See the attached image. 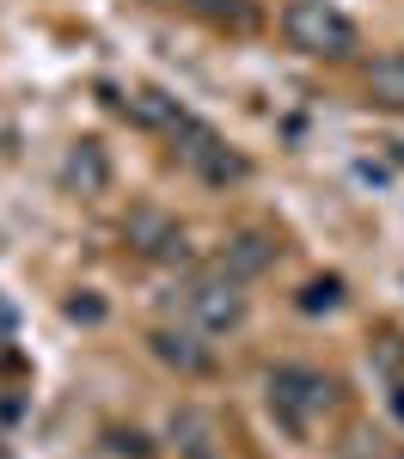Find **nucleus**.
Instances as JSON below:
<instances>
[{"label": "nucleus", "instance_id": "obj_11", "mask_svg": "<svg viewBox=\"0 0 404 459\" xmlns=\"http://www.w3.org/2000/svg\"><path fill=\"white\" fill-rule=\"evenodd\" d=\"M62 313H68L73 325H99V318H105V300H99L92 288H73V294H68V307H62Z\"/></svg>", "mask_w": 404, "mask_h": 459}, {"label": "nucleus", "instance_id": "obj_6", "mask_svg": "<svg viewBox=\"0 0 404 459\" xmlns=\"http://www.w3.org/2000/svg\"><path fill=\"white\" fill-rule=\"evenodd\" d=\"M215 270L239 276V282H257L263 270H276V233H263V227H239V233H227Z\"/></svg>", "mask_w": 404, "mask_h": 459}, {"label": "nucleus", "instance_id": "obj_8", "mask_svg": "<svg viewBox=\"0 0 404 459\" xmlns=\"http://www.w3.org/2000/svg\"><path fill=\"white\" fill-rule=\"evenodd\" d=\"M172 447H178V459H220V423L209 411L184 404V411H172Z\"/></svg>", "mask_w": 404, "mask_h": 459}, {"label": "nucleus", "instance_id": "obj_2", "mask_svg": "<svg viewBox=\"0 0 404 459\" xmlns=\"http://www.w3.org/2000/svg\"><path fill=\"white\" fill-rule=\"evenodd\" d=\"M337 404V380L319 374V368H300V361H282L270 374V411L288 423V435H306V429Z\"/></svg>", "mask_w": 404, "mask_h": 459}, {"label": "nucleus", "instance_id": "obj_1", "mask_svg": "<svg viewBox=\"0 0 404 459\" xmlns=\"http://www.w3.org/2000/svg\"><path fill=\"white\" fill-rule=\"evenodd\" d=\"M282 37L300 56H325V62H343L356 49V19L337 13L331 0H288L282 6Z\"/></svg>", "mask_w": 404, "mask_h": 459}, {"label": "nucleus", "instance_id": "obj_3", "mask_svg": "<svg viewBox=\"0 0 404 459\" xmlns=\"http://www.w3.org/2000/svg\"><path fill=\"white\" fill-rule=\"evenodd\" d=\"M184 307H190V318H196V331H209V337H220V331H239V325H245V313H252L245 282H239V276H227V270L196 276V282L184 288Z\"/></svg>", "mask_w": 404, "mask_h": 459}, {"label": "nucleus", "instance_id": "obj_9", "mask_svg": "<svg viewBox=\"0 0 404 459\" xmlns=\"http://www.w3.org/2000/svg\"><path fill=\"white\" fill-rule=\"evenodd\" d=\"M367 105L404 110V56H380V62L367 68Z\"/></svg>", "mask_w": 404, "mask_h": 459}, {"label": "nucleus", "instance_id": "obj_14", "mask_svg": "<svg viewBox=\"0 0 404 459\" xmlns=\"http://www.w3.org/2000/svg\"><path fill=\"white\" fill-rule=\"evenodd\" d=\"M392 411H399V423H404V386H399V392H392Z\"/></svg>", "mask_w": 404, "mask_h": 459}, {"label": "nucleus", "instance_id": "obj_12", "mask_svg": "<svg viewBox=\"0 0 404 459\" xmlns=\"http://www.w3.org/2000/svg\"><path fill=\"white\" fill-rule=\"evenodd\" d=\"M343 459H386V447H380V435L349 429V447H343Z\"/></svg>", "mask_w": 404, "mask_h": 459}, {"label": "nucleus", "instance_id": "obj_13", "mask_svg": "<svg viewBox=\"0 0 404 459\" xmlns=\"http://www.w3.org/2000/svg\"><path fill=\"white\" fill-rule=\"evenodd\" d=\"M110 447H116V454H135V459H153V447H142V435H135V429H129V435L116 429V435H110Z\"/></svg>", "mask_w": 404, "mask_h": 459}, {"label": "nucleus", "instance_id": "obj_4", "mask_svg": "<svg viewBox=\"0 0 404 459\" xmlns=\"http://www.w3.org/2000/svg\"><path fill=\"white\" fill-rule=\"evenodd\" d=\"M209 331H196V325H159V331H147V350L153 361H166L172 374L184 380H202V374H215V343H202Z\"/></svg>", "mask_w": 404, "mask_h": 459}, {"label": "nucleus", "instance_id": "obj_5", "mask_svg": "<svg viewBox=\"0 0 404 459\" xmlns=\"http://www.w3.org/2000/svg\"><path fill=\"white\" fill-rule=\"evenodd\" d=\"M123 246L135 251V257H184V227L172 221L166 209H153V203H142V209H129V221H123Z\"/></svg>", "mask_w": 404, "mask_h": 459}, {"label": "nucleus", "instance_id": "obj_10", "mask_svg": "<svg viewBox=\"0 0 404 459\" xmlns=\"http://www.w3.org/2000/svg\"><path fill=\"white\" fill-rule=\"evenodd\" d=\"M343 300V282L337 276H325V282H306V294H300V313H331Z\"/></svg>", "mask_w": 404, "mask_h": 459}, {"label": "nucleus", "instance_id": "obj_7", "mask_svg": "<svg viewBox=\"0 0 404 459\" xmlns=\"http://www.w3.org/2000/svg\"><path fill=\"white\" fill-rule=\"evenodd\" d=\"M62 184L80 190V196H105V190H110V153L92 142V135H86V142H73L68 160H62Z\"/></svg>", "mask_w": 404, "mask_h": 459}]
</instances>
